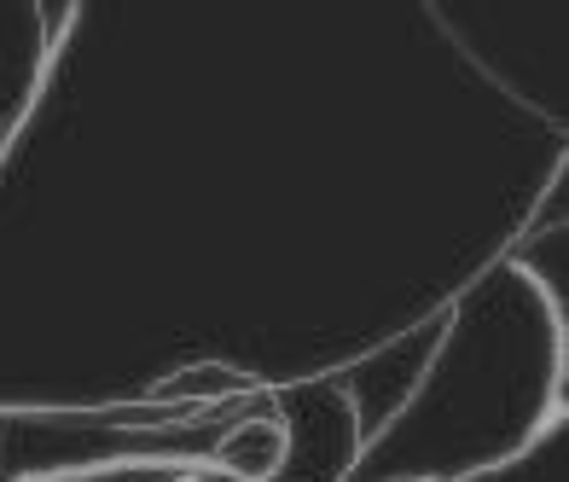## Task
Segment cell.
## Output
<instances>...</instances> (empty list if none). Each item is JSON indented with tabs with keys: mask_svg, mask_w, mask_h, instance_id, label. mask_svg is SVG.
Instances as JSON below:
<instances>
[{
	"mask_svg": "<svg viewBox=\"0 0 569 482\" xmlns=\"http://www.w3.org/2000/svg\"><path fill=\"white\" fill-rule=\"evenodd\" d=\"M291 436H284V419L273 408L268 390H256L244 401H232L210 453H203V471L221 482H279Z\"/></svg>",
	"mask_w": 569,
	"mask_h": 482,
	"instance_id": "1",
	"label": "cell"
}]
</instances>
